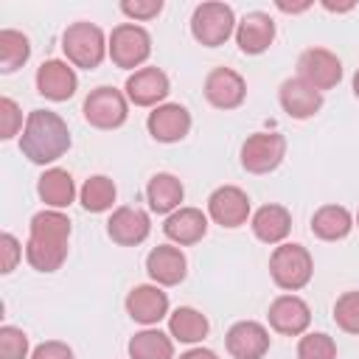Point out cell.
Instances as JSON below:
<instances>
[{"instance_id": "obj_24", "label": "cell", "mask_w": 359, "mask_h": 359, "mask_svg": "<svg viewBox=\"0 0 359 359\" xmlns=\"http://www.w3.org/2000/svg\"><path fill=\"white\" fill-rule=\"evenodd\" d=\"M36 194L45 205H50L53 210L59 208H67L73 199H76V182L70 177V171L65 168H48L39 182H36Z\"/></svg>"}, {"instance_id": "obj_32", "label": "cell", "mask_w": 359, "mask_h": 359, "mask_svg": "<svg viewBox=\"0 0 359 359\" xmlns=\"http://www.w3.org/2000/svg\"><path fill=\"white\" fill-rule=\"evenodd\" d=\"M297 359H337V345L328 334H306L297 342Z\"/></svg>"}, {"instance_id": "obj_42", "label": "cell", "mask_w": 359, "mask_h": 359, "mask_svg": "<svg viewBox=\"0 0 359 359\" xmlns=\"http://www.w3.org/2000/svg\"><path fill=\"white\" fill-rule=\"evenodd\" d=\"M356 224H359V213H356Z\"/></svg>"}, {"instance_id": "obj_2", "label": "cell", "mask_w": 359, "mask_h": 359, "mask_svg": "<svg viewBox=\"0 0 359 359\" xmlns=\"http://www.w3.org/2000/svg\"><path fill=\"white\" fill-rule=\"evenodd\" d=\"M70 149V129L67 123L50 109H34L25 118V129L20 135V151L31 163H53Z\"/></svg>"}, {"instance_id": "obj_23", "label": "cell", "mask_w": 359, "mask_h": 359, "mask_svg": "<svg viewBox=\"0 0 359 359\" xmlns=\"http://www.w3.org/2000/svg\"><path fill=\"white\" fill-rule=\"evenodd\" d=\"M292 230V216L283 205H264L252 213V233L264 244H280Z\"/></svg>"}, {"instance_id": "obj_26", "label": "cell", "mask_w": 359, "mask_h": 359, "mask_svg": "<svg viewBox=\"0 0 359 359\" xmlns=\"http://www.w3.org/2000/svg\"><path fill=\"white\" fill-rule=\"evenodd\" d=\"M351 227H353V219L342 205H323L311 216V233L317 238H323V241L345 238L351 233Z\"/></svg>"}, {"instance_id": "obj_28", "label": "cell", "mask_w": 359, "mask_h": 359, "mask_svg": "<svg viewBox=\"0 0 359 359\" xmlns=\"http://www.w3.org/2000/svg\"><path fill=\"white\" fill-rule=\"evenodd\" d=\"M168 331L180 342H202L208 337V317L191 306H180L168 317Z\"/></svg>"}, {"instance_id": "obj_27", "label": "cell", "mask_w": 359, "mask_h": 359, "mask_svg": "<svg viewBox=\"0 0 359 359\" xmlns=\"http://www.w3.org/2000/svg\"><path fill=\"white\" fill-rule=\"evenodd\" d=\"M129 356L132 359H174V342L168 334L157 328H146L129 339Z\"/></svg>"}, {"instance_id": "obj_1", "label": "cell", "mask_w": 359, "mask_h": 359, "mask_svg": "<svg viewBox=\"0 0 359 359\" xmlns=\"http://www.w3.org/2000/svg\"><path fill=\"white\" fill-rule=\"evenodd\" d=\"M70 219L62 210H39L31 219L25 258L36 272H56L67 258Z\"/></svg>"}, {"instance_id": "obj_18", "label": "cell", "mask_w": 359, "mask_h": 359, "mask_svg": "<svg viewBox=\"0 0 359 359\" xmlns=\"http://www.w3.org/2000/svg\"><path fill=\"white\" fill-rule=\"evenodd\" d=\"M146 272L160 286H177L188 272V261L180 247L160 244L146 255Z\"/></svg>"}, {"instance_id": "obj_20", "label": "cell", "mask_w": 359, "mask_h": 359, "mask_svg": "<svg viewBox=\"0 0 359 359\" xmlns=\"http://www.w3.org/2000/svg\"><path fill=\"white\" fill-rule=\"evenodd\" d=\"M126 311L143 325H154L168 314V294L160 286H135L126 294Z\"/></svg>"}, {"instance_id": "obj_37", "label": "cell", "mask_w": 359, "mask_h": 359, "mask_svg": "<svg viewBox=\"0 0 359 359\" xmlns=\"http://www.w3.org/2000/svg\"><path fill=\"white\" fill-rule=\"evenodd\" d=\"M31 359H73V351H70V345H65L59 339H48L34 348Z\"/></svg>"}, {"instance_id": "obj_21", "label": "cell", "mask_w": 359, "mask_h": 359, "mask_svg": "<svg viewBox=\"0 0 359 359\" xmlns=\"http://www.w3.org/2000/svg\"><path fill=\"white\" fill-rule=\"evenodd\" d=\"M275 39V22L264 11H250L236 25V42L241 53H264Z\"/></svg>"}, {"instance_id": "obj_25", "label": "cell", "mask_w": 359, "mask_h": 359, "mask_svg": "<svg viewBox=\"0 0 359 359\" xmlns=\"http://www.w3.org/2000/svg\"><path fill=\"white\" fill-rule=\"evenodd\" d=\"M185 196L182 182L174 174H154L146 185V199L154 213H174L180 210V202Z\"/></svg>"}, {"instance_id": "obj_40", "label": "cell", "mask_w": 359, "mask_h": 359, "mask_svg": "<svg viewBox=\"0 0 359 359\" xmlns=\"http://www.w3.org/2000/svg\"><path fill=\"white\" fill-rule=\"evenodd\" d=\"M323 8H328V11H351V8H353V3H342V6H339V3H328V0H325V3H323Z\"/></svg>"}, {"instance_id": "obj_36", "label": "cell", "mask_w": 359, "mask_h": 359, "mask_svg": "<svg viewBox=\"0 0 359 359\" xmlns=\"http://www.w3.org/2000/svg\"><path fill=\"white\" fill-rule=\"evenodd\" d=\"M0 255H3V261H0V272H3V275H8V272L17 266L20 255H22L20 241H17L11 233H3V236H0Z\"/></svg>"}, {"instance_id": "obj_17", "label": "cell", "mask_w": 359, "mask_h": 359, "mask_svg": "<svg viewBox=\"0 0 359 359\" xmlns=\"http://www.w3.org/2000/svg\"><path fill=\"white\" fill-rule=\"evenodd\" d=\"M149 230H151L149 213L140 210V208H129V205H126V208H118V210L109 216V222H107L109 238H112L115 244H121V247H135V244L146 241Z\"/></svg>"}, {"instance_id": "obj_10", "label": "cell", "mask_w": 359, "mask_h": 359, "mask_svg": "<svg viewBox=\"0 0 359 359\" xmlns=\"http://www.w3.org/2000/svg\"><path fill=\"white\" fill-rule=\"evenodd\" d=\"M208 213L222 227H238L250 216V196L236 185H222L208 196Z\"/></svg>"}, {"instance_id": "obj_31", "label": "cell", "mask_w": 359, "mask_h": 359, "mask_svg": "<svg viewBox=\"0 0 359 359\" xmlns=\"http://www.w3.org/2000/svg\"><path fill=\"white\" fill-rule=\"evenodd\" d=\"M334 320L342 331L359 334V292H345L334 303Z\"/></svg>"}, {"instance_id": "obj_4", "label": "cell", "mask_w": 359, "mask_h": 359, "mask_svg": "<svg viewBox=\"0 0 359 359\" xmlns=\"http://www.w3.org/2000/svg\"><path fill=\"white\" fill-rule=\"evenodd\" d=\"M269 275L280 289L297 292L311 280L314 261L303 244H280L269 258Z\"/></svg>"}, {"instance_id": "obj_3", "label": "cell", "mask_w": 359, "mask_h": 359, "mask_svg": "<svg viewBox=\"0 0 359 359\" xmlns=\"http://www.w3.org/2000/svg\"><path fill=\"white\" fill-rule=\"evenodd\" d=\"M107 45L109 42L104 39V31L93 22H73L62 34V50H65L67 62L76 67H84V70H93L104 62V56L109 50Z\"/></svg>"}, {"instance_id": "obj_7", "label": "cell", "mask_w": 359, "mask_h": 359, "mask_svg": "<svg viewBox=\"0 0 359 359\" xmlns=\"http://www.w3.org/2000/svg\"><path fill=\"white\" fill-rule=\"evenodd\" d=\"M286 154V140L278 132H255L241 146V165L250 174H269L280 165Z\"/></svg>"}, {"instance_id": "obj_38", "label": "cell", "mask_w": 359, "mask_h": 359, "mask_svg": "<svg viewBox=\"0 0 359 359\" xmlns=\"http://www.w3.org/2000/svg\"><path fill=\"white\" fill-rule=\"evenodd\" d=\"M180 359H219L210 348H191V351H185Z\"/></svg>"}, {"instance_id": "obj_34", "label": "cell", "mask_w": 359, "mask_h": 359, "mask_svg": "<svg viewBox=\"0 0 359 359\" xmlns=\"http://www.w3.org/2000/svg\"><path fill=\"white\" fill-rule=\"evenodd\" d=\"M22 126V112L17 107V101H11L8 95L0 98V137L3 140H11Z\"/></svg>"}, {"instance_id": "obj_9", "label": "cell", "mask_w": 359, "mask_h": 359, "mask_svg": "<svg viewBox=\"0 0 359 359\" xmlns=\"http://www.w3.org/2000/svg\"><path fill=\"white\" fill-rule=\"evenodd\" d=\"M297 70H300V79L309 81L314 90H331L339 84L342 79V62L325 50V48H309L300 53L297 59Z\"/></svg>"}, {"instance_id": "obj_30", "label": "cell", "mask_w": 359, "mask_h": 359, "mask_svg": "<svg viewBox=\"0 0 359 359\" xmlns=\"http://www.w3.org/2000/svg\"><path fill=\"white\" fill-rule=\"evenodd\" d=\"M81 205H84V210H90V213H104V210H109L112 208V202H115V182L109 180V177H104V174H95V177H90L84 185H81Z\"/></svg>"}, {"instance_id": "obj_14", "label": "cell", "mask_w": 359, "mask_h": 359, "mask_svg": "<svg viewBox=\"0 0 359 359\" xmlns=\"http://www.w3.org/2000/svg\"><path fill=\"white\" fill-rule=\"evenodd\" d=\"M171 84L160 67H140L126 79V98L135 107H157L168 95Z\"/></svg>"}, {"instance_id": "obj_15", "label": "cell", "mask_w": 359, "mask_h": 359, "mask_svg": "<svg viewBox=\"0 0 359 359\" xmlns=\"http://www.w3.org/2000/svg\"><path fill=\"white\" fill-rule=\"evenodd\" d=\"M227 351L233 359H261L269 351V331L255 320H241L227 331Z\"/></svg>"}, {"instance_id": "obj_19", "label": "cell", "mask_w": 359, "mask_h": 359, "mask_svg": "<svg viewBox=\"0 0 359 359\" xmlns=\"http://www.w3.org/2000/svg\"><path fill=\"white\" fill-rule=\"evenodd\" d=\"M280 107H283V112L286 115H292V118H297V121H303V118H311L314 112H320V107H323V93L320 90H314L309 81H303L300 76L297 79H286L283 84H280Z\"/></svg>"}, {"instance_id": "obj_5", "label": "cell", "mask_w": 359, "mask_h": 359, "mask_svg": "<svg viewBox=\"0 0 359 359\" xmlns=\"http://www.w3.org/2000/svg\"><path fill=\"white\" fill-rule=\"evenodd\" d=\"M236 25L238 22L233 17V8L224 3H202L194 8V17H191V34L205 48H216V45L227 42V36L236 31Z\"/></svg>"}, {"instance_id": "obj_13", "label": "cell", "mask_w": 359, "mask_h": 359, "mask_svg": "<svg viewBox=\"0 0 359 359\" xmlns=\"http://www.w3.org/2000/svg\"><path fill=\"white\" fill-rule=\"evenodd\" d=\"M309 323H311V309L297 294H280V297L272 300V306H269V325L278 334L297 337V334H303L309 328Z\"/></svg>"}, {"instance_id": "obj_12", "label": "cell", "mask_w": 359, "mask_h": 359, "mask_svg": "<svg viewBox=\"0 0 359 359\" xmlns=\"http://www.w3.org/2000/svg\"><path fill=\"white\" fill-rule=\"evenodd\" d=\"M244 95H247V84H244V79L236 70L216 67V70L208 73V79H205V98L216 109H236V107H241Z\"/></svg>"}, {"instance_id": "obj_33", "label": "cell", "mask_w": 359, "mask_h": 359, "mask_svg": "<svg viewBox=\"0 0 359 359\" xmlns=\"http://www.w3.org/2000/svg\"><path fill=\"white\" fill-rule=\"evenodd\" d=\"M28 356V337L14 325L0 328V359H25Z\"/></svg>"}, {"instance_id": "obj_29", "label": "cell", "mask_w": 359, "mask_h": 359, "mask_svg": "<svg viewBox=\"0 0 359 359\" xmlns=\"http://www.w3.org/2000/svg\"><path fill=\"white\" fill-rule=\"evenodd\" d=\"M31 56V42L25 34L14 31V28H3L0 31V70L3 73H14L17 67H22Z\"/></svg>"}, {"instance_id": "obj_8", "label": "cell", "mask_w": 359, "mask_h": 359, "mask_svg": "<svg viewBox=\"0 0 359 359\" xmlns=\"http://www.w3.org/2000/svg\"><path fill=\"white\" fill-rule=\"evenodd\" d=\"M126 95L115 87H95L84 98V118L95 129H118L126 121Z\"/></svg>"}, {"instance_id": "obj_6", "label": "cell", "mask_w": 359, "mask_h": 359, "mask_svg": "<svg viewBox=\"0 0 359 359\" xmlns=\"http://www.w3.org/2000/svg\"><path fill=\"white\" fill-rule=\"evenodd\" d=\"M109 59L118 65V67H140L149 53H151V36L143 25H135V22H123L118 28H112L109 34Z\"/></svg>"}, {"instance_id": "obj_39", "label": "cell", "mask_w": 359, "mask_h": 359, "mask_svg": "<svg viewBox=\"0 0 359 359\" xmlns=\"http://www.w3.org/2000/svg\"><path fill=\"white\" fill-rule=\"evenodd\" d=\"M309 6H311V3H283V0H278V8H280V11H292V14H294V11H306Z\"/></svg>"}, {"instance_id": "obj_41", "label": "cell", "mask_w": 359, "mask_h": 359, "mask_svg": "<svg viewBox=\"0 0 359 359\" xmlns=\"http://www.w3.org/2000/svg\"><path fill=\"white\" fill-rule=\"evenodd\" d=\"M353 93H356V98H359V70H356V76H353Z\"/></svg>"}, {"instance_id": "obj_35", "label": "cell", "mask_w": 359, "mask_h": 359, "mask_svg": "<svg viewBox=\"0 0 359 359\" xmlns=\"http://www.w3.org/2000/svg\"><path fill=\"white\" fill-rule=\"evenodd\" d=\"M121 11L129 20H151L163 11V0H123Z\"/></svg>"}, {"instance_id": "obj_22", "label": "cell", "mask_w": 359, "mask_h": 359, "mask_svg": "<svg viewBox=\"0 0 359 359\" xmlns=\"http://www.w3.org/2000/svg\"><path fill=\"white\" fill-rule=\"evenodd\" d=\"M163 233L174 244H196L208 233V216L199 208H180V210L168 213Z\"/></svg>"}, {"instance_id": "obj_16", "label": "cell", "mask_w": 359, "mask_h": 359, "mask_svg": "<svg viewBox=\"0 0 359 359\" xmlns=\"http://www.w3.org/2000/svg\"><path fill=\"white\" fill-rule=\"evenodd\" d=\"M79 87V79H76V70L67 65V62H59V59H48L39 65L36 70V90L39 95L50 98V101H67Z\"/></svg>"}, {"instance_id": "obj_11", "label": "cell", "mask_w": 359, "mask_h": 359, "mask_svg": "<svg viewBox=\"0 0 359 359\" xmlns=\"http://www.w3.org/2000/svg\"><path fill=\"white\" fill-rule=\"evenodd\" d=\"M149 135L160 143H177L191 132V112L182 104H160L149 112Z\"/></svg>"}]
</instances>
